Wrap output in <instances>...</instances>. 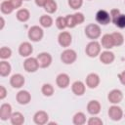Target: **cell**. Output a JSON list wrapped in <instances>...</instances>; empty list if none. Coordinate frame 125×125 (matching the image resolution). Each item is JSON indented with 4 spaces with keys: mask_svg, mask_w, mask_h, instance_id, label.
Segmentation results:
<instances>
[{
    "mask_svg": "<svg viewBox=\"0 0 125 125\" xmlns=\"http://www.w3.org/2000/svg\"><path fill=\"white\" fill-rule=\"evenodd\" d=\"M23 1H29V0H23Z\"/></svg>",
    "mask_w": 125,
    "mask_h": 125,
    "instance_id": "44",
    "label": "cell"
},
{
    "mask_svg": "<svg viewBox=\"0 0 125 125\" xmlns=\"http://www.w3.org/2000/svg\"><path fill=\"white\" fill-rule=\"evenodd\" d=\"M77 59V54L72 49H65L61 54V61L64 64H72Z\"/></svg>",
    "mask_w": 125,
    "mask_h": 125,
    "instance_id": "4",
    "label": "cell"
},
{
    "mask_svg": "<svg viewBox=\"0 0 125 125\" xmlns=\"http://www.w3.org/2000/svg\"><path fill=\"white\" fill-rule=\"evenodd\" d=\"M24 83H25V79L21 73H16L12 75L10 78V85L13 88L20 89L24 85Z\"/></svg>",
    "mask_w": 125,
    "mask_h": 125,
    "instance_id": "13",
    "label": "cell"
},
{
    "mask_svg": "<svg viewBox=\"0 0 125 125\" xmlns=\"http://www.w3.org/2000/svg\"><path fill=\"white\" fill-rule=\"evenodd\" d=\"M9 1L11 2L12 6L14 7V9H19L22 5V1L23 0H9Z\"/></svg>",
    "mask_w": 125,
    "mask_h": 125,
    "instance_id": "39",
    "label": "cell"
},
{
    "mask_svg": "<svg viewBox=\"0 0 125 125\" xmlns=\"http://www.w3.org/2000/svg\"><path fill=\"white\" fill-rule=\"evenodd\" d=\"M69 83H70V78L66 73H60L56 77V84L61 89L67 88L69 86Z\"/></svg>",
    "mask_w": 125,
    "mask_h": 125,
    "instance_id": "15",
    "label": "cell"
},
{
    "mask_svg": "<svg viewBox=\"0 0 125 125\" xmlns=\"http://www.w3.org/2000/svg\"><path fill=\"white\" fill-rule=\"evenodd\" d=\"M33 52V46L29 42H22L19 46V54L21 57L28 58Z\"/></svg>",
    "mask_w": 125,
    "mask_h": 125,
    "instance_id": "16",
    "label": "cell"
},
{
    "mask_svg": "<svg viewBox=\"0 0 125 125\" xmlns=\"http://www.w3.org/2000/svg\"><path fill=\"white\" fill-rule=\"evenodd\" d=\"M6 96H7V90L3 85H1L0 86V100H4Z\"/></svg>",
    "mask_w": 125,
    "mask_h": 125,
    "instance_id": "40",
    "label": "cell"
},
{
    "mask_svg": "<svg viewBox=\"0 0 125 125\" xmlns=\"http://www.w3.org/2000/svg\"><path fill=\"white\" fill-rule=\"evenodd\" d=\"M101 43L96 40H93L86 45L85 53L89 58H96L101 54Z\"/></svg>",
    "mask_w": 125,
    "mask_h": 125,
    "instance_id": "2",
    "label": "cell"
},
{
    "mask_svg": "<svg viewBox=\"0 0 125 125\" xmlns=\"http://www.w3.org/2000/svg\"><path fill=\"white\" fill-rule=\"evenodd\" d=\"M111 37L113 40V44L115 47H119L124 43V36L120 32H113L111 33Z\"/></svg>",
    "mask_w": 125,
    "mask_h": 125,
    "instance_id": "29",
    "label": "cell"
},
{
    "mask_svg": "<svg viewBox=\"0 0 125 125\" xmlns=\"http://www.w3.org/2000/svg\"><path fill=\"white\" fill-rule=\"evenodd\" d=\"M16 100H17L18 104H20L21 105H25V104H27L30 103V101H31V95L26 90H21V91H19L17 93Z\"/></svg>",
    "mask_w": 125,
    "mask_h": 125,
    "instance_id": "10",
    "label": "cell"
},
{
    "mask_svg": "<svg viewBox=\"0 0 125 125\" xmlns=\"http://www.w3.org/2000/svg\"><path fill=\"white\" fill-rule=\"evenodd\" d=\"M15 9H14V7L12 6V4H11V2L9 0H4V1L1 2V4H0V11H1L2 14L9 15Z\"/></svg>",
    "mask_w": 125,
    "mask_h": 125,
    "instance_id": "25",
    "label": "cell"
},
{
    "mask_svg": "<svg viewBox=\"0 0 125 125\" xmlns=\"http://www.w3.org/2000/svg\"><path fill=\"white\" fill-rule=\"evenodd\" d=\"M102 105L99 101L97 100H92L87 104V111L91 115H97L101 112Z\"/></svg>",
    "mask_w": 125,
    "mask_h": 125,
    "instance_id": "17",
    "label": "cell"
},
{
    "mask_svg": "<svg viewBox=\"0 0 125 125\" xmlns=\"http://www.w3.org/2000/svg\"><path fill=\"white\" fill-rule=\"evenodd\" d=\"M48 120H49V115L44 110H38L33 115V121L37 125H44L48 123Z\"/></svg>",
    "mask_w": 125,
    "mask_h": 125,
    "instance_id": "14",
    "label": "cell"
},
{
    "mask_svg": "<svg viewBox=\"0 0 125 125\" xmlns=\"http://www.w3.org/2000/svg\"><path fill=\"white\" fill-rule=\"evenodd\" d=\"M86 86L90 89H96L100 84V76L97 73H89L85 79Z\"/></svg>",
    "mask_w": 125,
    "mask_h": 125,
    "instance_id": "12",
    "label": "cell"
},
{
    "mask_svg": "<svg viewBox=\"0 0 125 125\" xmlns=\"http://www.w3.org/2000/svg\"><path fill=\"white\" fill-rule=\"evenodd\" d=\"M58 42L62 47H69L72 42V36L67 31H62L58 35Z\"/></svg>",
    "mask_w": 125,
    "mask_h": 125,
    "instance_id": "11",
    "label": "cell"
},
{
    "mask_svg": "<svg viewBox=\"0 0 125 125\" xmlns=\"http://www.w3.org/2000/svg\"><path fill=\"white\" fill-rule=\"evenodd\" d=\"M53 19L51 16H48V15H42L39 19V23L42 27H45V28H49L53 25Z\"/></svg>",
    "mask_w": 125,
    "mask_h": 125,
    "instance_id": "26",
    "label": "cell"
},
{
    "mask_svg": "<svg viewBox=\"0 0 125 125\" xmlns=\"http://www.w3.org/2000/svg\"><path fill=\"white\" fill-rule=\"evenodd\" d=\"M12 56V50L9 47H1L0 49V59L1 60H7Z\"/></svg>",
    "mask_w": 125,
    "mask_h": 125,
    "instance_id": "32",
    "label": "cell"
},
{
    "mask_svg": "<svg viewBox=\"0 0 125 125\" xmlns=\"http://www.w3.org/2000/svg\"><path fill=\"white\" fill-rule=\"evenodd\" d=\"M107 100L112 104H117L123 100V93L119 89H113L107 94Z\"/></svg>",
    "mask_w": 125,
    "mask_h": 125,
    "instance_id": "9",
    "label": "cell"
},
{
    "mask_svg": "<svg viewBox=\"0 0 125 125\" xmlns=\"http://www.w3.org/2000/svg\"><path fill=\"white\" fill-rule=\"evenodd\" d=\"M10 121H11V123L13 125H22L24 123V116L20 111L13 112L12 115H11Z\"/></svg>",
    "mask_w": 125,
    "mask_h": 125,
    "instance_id": "23",
    "label": "cell"
},
{
    "mask_svg": "<svg viewBox=\"0 0 125 125\" xmlns=\"http://www.w3.org/2000/svg\"><path fill=\"white\" fill-rule=\"evenodd\" d=\"M112 22L118 27V28H125V15L124 14H120L114 21H112Z\"/></svg>",
    "mask_w": 125,
    "mask_h": 125,
    "instance_id": "31",
    "label": "cell"
},
{
    "mask_svg": "<svg viewBox=\"0 0 125 125\" xmlns=\"http://www.w3.org/2000/svg\"><path fill=\"white\" fill-rule=\"evenodd\" d=\"M44 10L48 13V14H54L56 11H57V8H58V4L55 0H47L45 6L43 7Z\"/></svg>",
    "mask_w": 125,
    "mask_h": 125,
    "instance_id": "28",
    "label": "cell"
},
{
    "mask_svg": "<svg viewBox=\"0 0 125 125\" xmlns=\"http://www.w3.org/2000/svg\"><path fill=\"white\" fill-rule=\"evenodd\" d=\"M109 14H110V17H111V21H114L121 13H120V11H119V9H111L110 10V12H109Z\"/></svg>",
    "mask_w": 125,
    "mask_h": 125,
    "instance_id": "38",
    "label": "cell"
},
{
    "mask_svg": "<svg viewBox=\"0 0 125 125\" xmlns=\"http://www.w3.org/2000/svg\"><path fill=\"white\" fill-rule=\"evenodd\" d=\"M107 114H108V117L111 120H113V121H119L123 117V110L117 104H113V105L109 106L108 111H107Z\"/></svg>",
    "mask_w": 125,
    "mask_h": 125,
    "instance_id": "7",
    "label": "cell"
},
{
    "mask_svg": "<svg viewBox=\"0 0 125 125\" xmlns=\"http://www.w3.org/2000/svg\"><path fill=\"white\" fill-rule=\"evenodd\" d=\"M27 36H28V39L30 41L39 42L44 36V31H43L42 27H40L38 25H33L28 29Z\"/></svg>",
    "mask_w": 125,
    "mask_h": 125,
    "instance_id": "3",
    "label": "cell"
},
{
    "mask_svg": "<svg viewBox=\"0 0 125 125\" xmlns=\"http://www.w3.org/2000/svg\"><path fill=\"white\" fill-rule=\"evenodd\" d=\"M118 78H119L120 83L125 86V70H123L122 72H120V73L118 74Z\"/></svg>",
    "mask_w": 125,
    "mask_h": 125,
    "instance_id": "41",
    "label": "cell"
},
{
    "mask_svg": "<svg viewBox=\"0 0 125 125\" xmlns=\"http://www.w3.org/2000/svg\"><path fill=\"white\" fill-rule=\"evenodd\" d=\"M84 30H85V35L91 40L98 39L102 34L101 27L97 23H89L88 25H86Z\"/></svg>",
    "mask_w": 125,
    "mask_h": 125,
    "instance_id": "1",
    "label": "cell"
},
{
    "mask_svg": "<svg viewBox=\"0 0 125 125\" xmlns=\"http://www.w3.org/2000/svg\"><path fill=\"white\" fill-rule=\"evenodd\" d=\"M55 24L57 26L58 29L60 30H63L66 26V22H65V17H58L55 21Z\"/></svg>",
    "mask_w": 125,
    "mask_h": 125,
    "instance_id": "33",
    "label": "cell"
},
{
    "mask_svg": "<svg viewBox=\"0 0 125 125\" xmlns=\"http://www.w3.org/2000/svg\"><path fill=\"white\" fill-rule=\"evenodd\" d=\"M35 1V4L38 6V7H44L47 0H34Z\"/></svg>",
    "mask_w": 125,
    "mask_h": 125,
    "instance_id": "42",
    "label": "cell"
},
{
    "mask_svg": "<svg viewBox=\"0 0 125 125\" xmlns=\"http://www.w3.org/2000/svg\"><path fill=\"white\" fill-rule=\"evenodd\" d=\"M65 22H66V26L68 28H74L77 25V23L75 21L74 15H66L65 16Z\"/></svg>",
    "mask_w": 125,
    "mask_h": 125,
    "instance_id": "34",
    "label": "cell"
},
{
    "mask_svg": "<svg viewBox=\"0 0 125 125\" xmlns=\"http://www.w3.org/2000/svg\"><path fill=\"white\" fill-rule=\"evenodd\" d=\"M16 18H17V20H18L19 21H21V22H25V21H27L29 20V18H30V13H29V11H28L27 9H24V8L19 9L18 12H17V14H16Z\"/></svg>",
    "mask_w": 125,
    "mask_h": 125,
    "instance_id": "22",
    "label": "cell"
},
{
    "mask_svg": "<svg viewBox=\"0 0 125 125\" xmlns=\"http://www.w3.org/2000/svg\"><path fill=\"white\" fill-rule=\"evenodd\" d=\"M23 68L26 72H29V73L37 71V69L39 68V63L37 59L33 57L26 58V60L23 62Z\"/></svg>",
    "mask_w": 125,
    "mask_h": 125,
    "instance_id": "5",
    "label": "cell"
},
{
    "mask_svg": "<svg viewBox=\"0 0 125 125\" xmlns=\"http://www.w3.org/2000/svg\"><path fill=\"white\" fill-rule=\"evenodd\" d=\"M103 120L99 117H90L89 120L87 121L88 125H103Z\"/></svg>",
    "mask_w": 125,
    "mask_h": 125,
    "instance_id": "36",
    "label": "cell"
},
{
    "mask_svg": "<svg viewBox=\"0 0 125 125\" xmlns=\"http://www.w3.org/2000/svg\"><path fill=\"white\" fill-rule=\"evenodd\" d=\"M74 18H75V21H76L77 24H81V23H83L84 21H85V16H84L82 13H80V12L75 13V14H74Z\"/></svg>",
    "mask_w": 125,
    "mask_h": 125,
    "instance_id": "37",
    "label": "cell"
},
{
    "mask_svg": "<svg viewBox=\"0 0 125 125\" xmlns=\"http://www.w3.org/2000/svg\"><path fill=\"white\" fill-rule=\"evenodd\" d=\"M11 71H12V66L8 62H6L4 60L2 62H0V75L2 77L8 76L11 73Z\"/></svg>",
    "mask_w": 125,
    "mask_h": 125,
    "instance_id": "24",
    "label": "cell"
},
{
    "mask_svg": "<svg viewBox=\"0 0 125 125\" xmlns=\"http://www.w3.org/2000/svg\"><path fill=\"white\" fill-rule=\"evenodd\" d=\"M85 90H86V86H85V84L82 81L77 80V81L73 82L72 85H71V91H72V93L75 96H82V95H84Z\"/></svg>",
    "mask_w": 125,
    "mask_h": 125,
    "instance_id": "20",
    "label": "cell"
},
{
    "mask_svg": "<svg viewBox=\"0 0 125 125\" xmlns=\"http://www.w3.org/2000/svg\"><path fill=\"white\" fill-rule=\"evenodd\" d=\"M72 122H73L74 125H83V124L86 123V115L81 111L76 112L73 115Z\"/></svg>",
    "mask_w": 125,
    "mask_h": 125,
    "instance_id": "27",
    "label": "cell"
},
{
    "mask_svg": "<svg viewBox=\"0 0 125 125\" xmlns=\"http://www.w3.org/2000/svg\"><path fill=\"white\" fill-rule=\"evenodd\" d=\"M36 59L38 61L40 68H47L52 63V56L47 52H42V53L38 54Z\"/></svg>",
    "mask_w": 125,
    "mask_h": 125,
    "instance_id": "6",
    "label": "cell"
},
{
    "mask_svg": "<svg viewBox=\"0 0 125 125\" xmlns=\"http://www.w3.org/2000/svg\"><path fill=\"white\" fill-rule=\"evenodd\" d=\"M1 26H0V29H3V27H4V25H5V21H4V19H3V17H1Z\"/></svg>",
    "mask_w": 125,
    "mask_h": 125,
    "instance_id": "43",
    "label": "cell"
},
{
    "mask_svg": "<svg viewBox=\"0 0 125 125\" xmlns=\"http://www.w3.org/2000/svg\"><path fill=\"white\" fill-rule=\"evenodd\" d=\"M12 106L10 104H2L0 105V119L6 121L11 118L12 115Z\"/></svg>",
    "mask_w": 125,
    "mask_h": 125,
    "instance_id": "18",
    "label": "cell"
},
{
    "mask_svg": "<svg viewBox=\"0 0 125 125\" xmlns=\"http://www.w3.org/2000/svg\"><path fill=\"white\" fill-rule=\"evenodd\" d=\"M54 91H55L54 90V87L51 84H49V83H45L41 87V92H42V94L45 97H51V96H53Z\"/></svg>",
    "mask_w": 125,
    "mask_h": 125,
    "instance_id": "30",
    "label": "cell"
},
{
    "mask_svg": "<svg viewBox=\"0 0 125 125\" xmlns=\"http://www.w3.org/2000/svg\"><path fill=\"white\" fill-rule=\"evenodd\" d=\"M101 46H102L103 48H104L105 50H110L111 48L114 47L111 34L106 33V34H104V35L102 36V39H101Z\"/></svg>",
    "mask_w": 125,
    "mask_h": 125,
    "instance_id": "21",
    "label": "cell"
},
{
    "mask_svg": "<svg viewBox=\"0 0 125 125\" xmlns=\"http://www.w3.org/2000/svg\"><path fill=\"white\" fill-rule=\"evenodd\" d=\"M96 21L102 25H106L111 21L110 14L105 10H99L96 13Z\"/></svg>",
    "mask_w": 125,
    "mask_h": 125,
    "instance_id": "8",
    "label": "cell"
},
{
    "mask_svg": "<svg viewBox=\"0 0 125 125\" xmlns=\"http://www.w3.org/2000/svg\"><path fill=\"white\" fill-rule=\"evenodd\" d=\"M68 6L73 10H78L83 5V0H68Z\"/></svg>",
    "mask_w": 125,
    "mask_h": 125,
    "instance_id": "35",
    "label": "cell"
},
{
    "mask_svg": "<svg viewBox=\"0 0 125 125\" xmlns=\"http://www.w3.org/2000/svg\"><path fill=\"white\" fill-rule=\"evenodd\" d=\"M99 56H100L101 62L104 63V64H110V63L113 62V61L115 59L114 54L109 50H105V51L102 52Z\"/></svg>",
    "mask_w": 125,
    "mask_h": 125,
    "instance_id": "19",
    "label": "cell"
}]
</instances>
